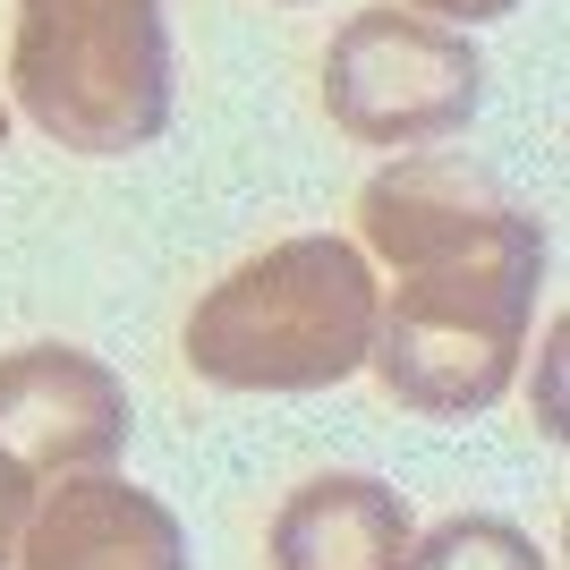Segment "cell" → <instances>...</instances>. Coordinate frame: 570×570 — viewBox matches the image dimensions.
<instances>
[{"instance_id":"obj_1","label":"cell","mask_w":570,"mask_h":570,"mask_svg":"<svg viewBox=\"0 0 570 570\" xmlns=\"http://www.w3.org/2000/svg\"><path fill=\"white\" fill-rule=\"evenodd\" d=\"M357 256L392 264L375 307V375L417 417H476L520 383L537 289H546V222L494 170L452 154H401L357 188Z\"/></svg>"},{"instance_id":"obj_2","label":"cell","mask_w":570,"mask_h":570,"mask_svg":"<svg viewBox=\"0 0 570 570\" xmlns=\"http://www.w3.org/2000/svg\"><path fill=\"white\" fill-rule=\"evenodd\" d=\"M375 264L307 230L222 273L179 324V357L214 392H333L375 350Z\"/></svg>"},{"instance_id":"obj_3","label":"cell","mask_w":570,"mask_h":570,"mask_svg":"<svg viewBox=\"0 0 570 570\" xmlns=\"http://www.w3.org/2000/svg\"><path fill=\"white\" fill-rule=\"evenodd\" d=\"M163 0H18L9 102L69 154H137L170 128Z\"/></svg>"},{"instance_id":"obj_4","label":"cell","mask_w":570,"mask_h":570,"mask_svg":"<svg viewBox=\"0 0 570 570\" xmlns=\"http://www.w3.org/2000/svg\"><path fill=\"white\" fill-rule=\"evenodd\" d=\"M485 102V60L460 26H434L401 0L357 9L324 51V111L341 137L409 154V145L460 137Z\"/></svg>"},{"instance_id":"obj_5","label":"cell","mask_w":570,"mask_h":570,"mask_svg":"<svg viewBox=\"0 0 570 570\" xmlns=\"http://www.w3.org/2000/svg\"><path fill=\"white\" fill-rule=\"evenodd\" d=\"M128 452V383L69 341H26L0 357V460L35 485L95 476Z\"/></svg>"},{"instance_id":"obj_6","label":"cell","mask_w":570,"mask_h":570,"mask_svg":"<svg viewBox=\"0 0 570 570\" xmlns=\"http://www.w3.org/2000/svg\"><path fill=\"white\" fill-rule=\"evenodd\" d=\"M18 570H188V528L163 494L128 476H60L35 494L18 537Z\"/></svg>"},{"instance_id":"obj_7","label":"cell","mask_w":570,"mask_h":570,"mask_svg":"<svg viewBox=\"0 0 570 570\" xmlns=\"http://www.w3.org/2000/svg\"><path fill=\"white\" fill-rule=\"evenodd\" d=\"M273 570H401L409 553V502L383 476L324 469L273 511L264 537Z\"/></svg>"},{"instance_id":"obj_8","label":"cell","mask_w":570,"mask_h":570,"mask_svg":"<svg viewBox=\"0 0 570 570\" xmlns=\"http://www.w3.org/2000/svg\"><path fill=\"white\" fill-rule=\"evenodd\" d=\"M401 570H553L537 553V537L511 520H485V511H460V520H434L426 537H409Z\"/></svg>"},{"instance_id":"obj_9","label":"cell","mask_w":570,"mask_h":570,"mask_svg":"<svg viewBox=\"0 0 570 570\" xmlns=\"http://www.w3.org/2000/svg\"><path fill=\"white\" fill-rule=\"evenodd\" d=\"M26 511H35V476L18 460H0V570L18 562V537H26Z\"/></svg>"},{"instance_id":"obj_10","label":"cell","mask_w":570,"mask_h":570,"mask_svg":"<svg viewBox=\"0 0 570 570\" xmlns=\"http://www.w3.org/2000/svg\"><path fill=\"white\" fill-rule=\"evenodd\" d=\"M401 9H417L434 26H485V18H511L520 0H401Z\"/></svg>"},{"instance_id":"obj_11","label":"cell","mask_w":570,"mask_h":570,"mask_svg":"<svg viewBox=\"0 0 570 570\" xmlns=\"http://www.w3.org/2000/svg\"><path fill=\"white\" fill-rule=\"evenodd\" d=\"M0 145H9V102H0Z\"/></svg>"},{"instance_id":"obj_12","label":"cell","mask_w":570,"mask_h":570,"mask_svg":"<svg viewBox=\"0 0 570 570\" xmlns=\"http://www.w3.org/2000/svg\"><path fill=\"white\" fill-rule=\"evenodd\" d=\"M289 9H298V0H289Z\"/></svg>"}]
</instances>
